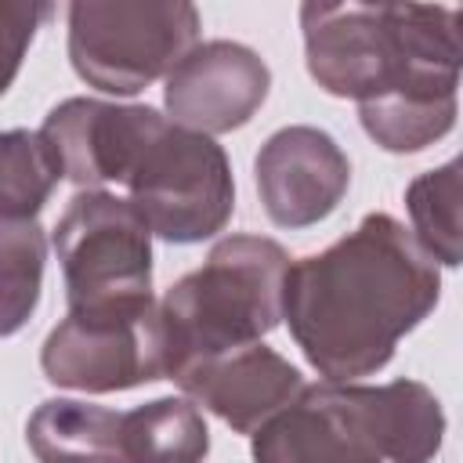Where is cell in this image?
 <instances>
[{"label": "cell", "mask_w": 463, "mask_h": 463, "mask_svg": "<svg viewBox=\"0 0 463 463\" xmlns=\"http://www.w3.org/2000/svg\"><path fill=\"white\" fill-rule=\"evenodd\" d=\"M311 80L354 98L365 134L387 152H420L456 127L459 7L304 4Z\"/></svg>", "instance_id": "cell-1"}, {"label": "cell", "mask_w": 463, "mask_h": 463, "mask_svg": "<svg viewBox=\"0 0 463 463\" xmlns=\"http://www.w3.org/2000/svg\"><path fill=\"white\" fill-rule=\"evenodd\" d=\"M441 297V271L391 213H369L322 253L286 268L282 318L326 383L383 369Z\"/></svg>", "instance_id": "cell-2"}, {"label": "cell", "mask_w": 463, "mask_h": 463, "mask_svg": "<svg viewBox=\"0 0 463 463\" xmlns=\"http://www.w3.org/2000/svg\"><path fill=\"white\" fill-rule=\"evenodd\" d=\"M289 253L264 235L221 239L206 264L188 271L156 304L163 380L199 362L260 344L282 322V279Z\"/></svg>", "instance_id": "cell-3"}, {"label": "cell", "mask_w": 463, "mask_h": 463, "mask_svg": "<svg viewBox=\"0 0 463 463\" xmlns=\"http://www.w3.org/2000/svg\"><path fill=\"white\" fill-rule=\"evenodd\" d=\"M119 184L148 232L166 242H203L217 235L235 210V181L224 148L163 112L134 141Z\"/></svg>", "instance_id": "cell-4"}, {"label": "cell", "mask_w": 463, "mask_h": 463, "mask_svg": "<svg viewBox=\"0 0 463 463\" xmlns=\"http://www.w3.org/2000/svg\"><path fill=\"white\" fill-rule=\"evenodd\" d=\"M54 253L65 275L69 311L148 307L152 297V232L119 195L76 192L54 224Z\"/></svg>", "instance_id": "cell-5"}, {"label": "cell", "mask_w": 463, "mask_h": 463, "mask_svg": "<svg viewBox=\"0 0 463 463\" xmlns=\"http://www.w3.org/2000/svg\"><path fill=\"white\" fill-rule=\"evenodd\" d=\"M199 36L192 4L80 0L69 7V58L83 83L137 94L166 76Z\"/></svg>", "instance_id": "cell-6"}, {"label": "cell", "mask_w": 463, "mask_h": 463, "mask_svg": "<svg viewBox=\"0 0 463 463\" xmlns=\"http://www.w3.org/2000/svg\"><path fill=\"white\" fill-rule=\"evenodd\" d=\"M40 365L54 387L87 394L163 380L156 304L127 311H69L47 333Z\"/></svg>", "instance_id": "cell-7"}, {"label": "cell", "mask_w": 463, "mask_h": 463, "mask_svg": "<svg viewBox=\"0 0 463 463\" xmlns=\"http://www.w3.org/2000/svg\"><path fill=\"white\" fill-rule=\"evenodd\" d=\"M253 463H383L358 383L304 387L282 412L253 430Z\"/></svg>", "instance_id": "cell-8"}, {"label": "cell", "mask_w": 463, "mask_h": 463, "mask_svg": "<svg viewBox=\"0 0 463 463\" xmlns=\"http://www.w3.org/2000/svg\"><path fill=\"white\" fill-rule=\"evenodd\" d=\"M271 72L257 51L232 40L195 43L166 72V112L177 127L206 137L239 130L264 105Z\"/></svg>", "instance_id": "cell-9"}, {"label": "cell", "mask_w": 463, "mask_h": 463, "mask_svg": "<svg viewBox=\"0 0 463 463\" xmlns=\"http://www.w3.org/2000/svg\"><path fill=\"white\" fill-rule=\"evenodd\" d=\"M257 192L279 228L326 221L351 184L344 148L318 127H282L257 152Z\"/></svg>", "instance_id": "cell-10"}, {"label": "cell", "mask_w": 463, "mask_h": 463, "mask_svg": "<svg viewBox=\"0 0 463 463\" xmlns=\"http://www.w3.org/2000/svg\"><path fill=\"white\" fill-rule=\"evenodd\" d=\"M174 383L192 398V405L210 409L235 434L260 430L304 391L300 369L264 344H250L199 362Z\"/></svg>", "instance_id": "cell-11"}, {"label": "cell", "mask_w": 463, "mask_h": 463, "mask_svg": "<svg viewBox=\"0 0 463 463\" xmlns=\"http://www.w3.org/2000/svg\"><path fill=\"white\" fill-rule=\"evenodd\" d=\"M36 463H145L137 412L76 398H47L25 423Z\"/></svg>", "instance_id": "cell-12"}, {"label": "cell", "mask_w": 463, "mask_h": 463, "mask_svg": "<svg viewBox=\"0 0 463 463\" xmlns=\"http://www.w3.org/2000/svg\"><path fill=\"white\" fill-rule=\"evenodd\" d=\"M358 402L380 438L387 463H430L445 438V412L434 391L420 380H391L380 387L358 383Z\"/></svg>", "instance_id": "cell-13"}, {"label": "cell", "mask_w": 463, "mask_h": 463, "mask_svg": "<svg viewBox=\"0 0 463 463\" xmlns=\"http://www.w3.org/2000/svg\"><path fill=\"white\" fill-rule=\"evenodd\" d=\"M47 239L36 221L0 217V336L18 333L36 304L43 286Z\"/></svg>", "instance_id": "cell-14"}, {"label": "cell", "mask_w": 463, "mask_h": 463, "mask_svg": "<svg viewBox=\"0 0 463 463\" xmlns=\"http://www.w3.org/2000/svg\"><path fill=\"white\" fill-rule=\"evenodd\" d=\"M405 206L412 217V239L434 264H459V159L420 174L405 188Z\"/></svg>", "instance_id": "cell-15"}, {"label": "cell", "mask_w": 463, "mask_h": 463, "mask_svg": "<svg viewBox=\"0 0 463 463\" xmlns=\"http://www.w3.org/2000/svg\"><path fill=\"white\" fill-rule=\"evenodd\" d=\"M54 184L58 174L40 134L0 130V217L36 221Z\"/></svg>", "instance_id": "cell-16"}, {"label": "cell", "mask_w": 463, "mask_h": 463, "mask_svg": "<svg viewBox=\"0 0 463 463\" xmlns=\"http://www.w3.org/2000/svg\"><path fill=\"white\" fill-rule=\"evenodd\" d=\"M51 18V4H0V98L14 83L36 29Z\"/></svg>", "instance_id": "cell-17"}]
</instances>
